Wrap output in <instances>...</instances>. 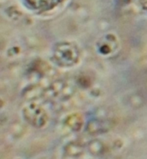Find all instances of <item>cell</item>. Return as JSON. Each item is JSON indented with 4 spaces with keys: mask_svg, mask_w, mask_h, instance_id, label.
Instances as JSON below:
<instances>
[{
    "mask_svg": "<svg viewBox=\"0 0 147 159\" xmlns=\"http://www.w3.org/2000/svg\"><path fill=\"white\" fill-rule=\"evenodd\" d=\"M140 1L142 3V5L144 6L145 9H147V0H140Z\"/></svg>",
    "mask_w": 147,
    "mask_h": 159,
    "instance_id": "7a4b0ae2",
    "label": "cell"
},
{
    "mask_svg": "<svg viewBox=\"0 0 147 159\" xmlns=\"http://www.w3.org/2000/svg\"><path fill=\"white\" fill-rule=\"evenodd\" d=\"M26 6L35 11H48L56 7L63 0H23Z\"/></svg>",
    "mask_w": 147,
    "mask_h": 159,
    "instance_id": "6da1fadb",
    "label": "cell"
}]
</instances>
